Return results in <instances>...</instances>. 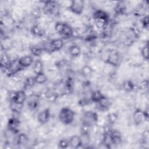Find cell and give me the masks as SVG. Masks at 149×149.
Returning <instances> with one entry per match:
<instances>
[{
    "label": "cell",
    "mask_w": 149,
    "mask_h": 149,
    "mask_svg": "<svg viewBox=\"0 0 149 149\" xmlns=\"http://www.w3.org/2000/svg\"><path fill=\"white\" fill-rule=\"evenodd\" d=\"M75 113L68 107H63L61 108L58 114L59 120L64 125H70L74 120Z\"/></svg>",
    "instance_id": "6da1fadb"
},
{
    "label": "cell",
    "mask_w": 149,
    "mask_h": 149,
    "mask_svg": "<svg viewBox=\"0 0 149 149\" xmlns=\"http://www.w3.org/2000/svg\"><path fill=\"white\" fill-rule=\"evenodd\" d=\"M98 120V116L97 113L92 111H85L81 118L82 125L90 127L95 125Z\"/></svg>",
    "instance_id": "7a4b0ae2"
},
{
    "label": "cell",
    "mask_w": 149,
    "mask_h": 149,
    "mask_svg": "<svg viewBox=\"0 0 149 149\" xmlns=\"http://www.w3.org/2000/svg\"><path fill=\"white\" fill-rule=\"evenodd\" d=\"M84 2L83 0H73L70 1L69 9L73 13L80 15L84 10Z\"/></svg>",
    "instance_id": "3957f363"
},
{
    "label": "cell",
    "mask_w": 149,
    "mask_h": 149,
    "mask_svg": "<svg viewBox=\"0 0 149 149\" xmlns=\"http://www.w3.org/2000/svg\"><path fill=\"white\" fill-rule=\"evenodd\" d=\"M120 55L118 52L116 51H110L105 61V62L114 67H117L120 63Z\"/></svg>",
    "instance_id": "277c9868"
},
{
    "label": "cell",
    "mask_w": 149,
    "mask_h": 149,
    "mask_svg": "<svg viewBox=\"0 0 149 149\" xmlns=\"http://www.w3.org/2000/svg\"><path fill=\"white\" fill-rule=\"evenodd\" d=\"M40 97L36 94H31L27 98L26 104L27 108L31 110L34 111L36 109L40 104Z\"/></svg>",
    "instance_id": "5b68a950"
},
{
    "label": "cell",
    "mask_w": 149,
    "mask_h": 149,
    "mask_svg": "<svg viewBox=\"0 0 149 149\" xmlns=\"http://www.w3.org/2000/svg\"><path fill=\"white\" fill-rule=\"evenodd\" d=\"M146 119H147V118L145 116L143 111L139 108L136 109L133 114V120L134 125L137 126L141 125Z\"/></svg>",
    "instance_id": "8992f818"
},
{
    "label": "cell",
    "mask_w": 149,
    "mask_h": 149,
    "mask_svg": "<svg viewBox=\"0 0 149 149\" xmlns=\"http://www.w3.org/2000/svg\"><path fill=\"white\" fill-rule=\"evenodd\" d=\"M20 124V120L18 118L12 116L9 119L8 121L7 127L9 130L14 133H16L19 131Z\"/></svg>",
    "instance_id": "52a82bcc"
},
{
    "label": "cell",
    "mask_w": 149,
    "mask_h": 149,
    "mask_svg": "<svg viewBox=\"0 0 149 149\" xmlns=\"http://www.w3.org/2000/svg\"><path fill=\"white\" fill-rule=\"evenodd\" d=\"M109 137L112 144L119 145L122 140L121 133L116 129H111L109 132Z\"/></svg>",
    "instance_id": "ba28073f"
},
{
    "label": "cell",
    "mask_w": 149,
    "mask_h": 149,
    "mask_svg": "<svg viewBox=\"0 0 149 149\" xmlns=\"http://www.w3.org/2000/svg\"><path fill=\"white\" fill-rule=\"evenodd\" d=\"M33 63H34L33 56L29 55H26L20 57L17 61L19 66L22 68L29 67Z\"/></svg>",
    "instance_id": "9c48e42d"
},
{
    "label": "cell",
    "mask_w": 149,
    "mask_h": 149,
    "mask_svg": "<svg viewBox=\"0 0 149 149\" xmlns=\"http://www.w3.org/2000/svg\"><path fill=\"white\" fill-rule=\"evenodd\" d=\"M56 9V2L55 1H45L44 7L42 8V12L47 15H52L54 13Z\"/></svg>",
    "instance_id": "30bf717a"
},
{
    "label": "cell",
    "mask_w": 149,
    "mask_h": 149,
    "mask_svg": "<svg viewBox=\"0 0 149 149\" xmlns=\"http://www.w3.org/2000/svg\"><path fill=\"white\" fill-rule=\"evenodd\" d=\"M50 110L49 108H45L40 111L37 115V119L38 122L41 125L47 123L50 118Z\"/></svg>",
    "instance_id": "8fae6325"
},
{
    "label": "cell",
    "mask_w": 149,
    "mask_h": 149,
    "mask_svg": "<svg viewBox=\"0 0 149 149\" xmlns=\"http://www.w3.org/2000/svg\"><path fill=\"white\" fill-rule=\"evenodd\" d=\"M64 42L62 38L53 39L50 41L49 48L51 52L58 51L61 49L63 46Z\"/></svg>",
    "instance_id": "7c38bea8"
},
{
    "label": "cell",
    "mask_w": 149,
    "mask_h": 149,
    "mask_svg": "<svg viewBox=\"0 0 149 149\" xmlns=\"http://www.w3.org/2000/svg\"><path fill=\"white\" fill-rule=\"evenodd\" d=\"M69 147L72 148H78L83 144L81 137L78 135H73L69 139Z\"/></svg>",
    "instance_id": "4fadbf2b"
},
{
    "label": "cell",
    "mask_w": 149,
    "mask_h": 149,
    "mask_svg": "<svg viewBox=\"0 0 149 149\" xmlns=\"http://www.w3.org/2000/svg\"><path fill=\"white\" fill-rule=\"evenodd\" d=\"M13 66L12 62L7 55H2L1 58V67L3 71L11 68Z\"/></svg>",
    "instance_id": "5bb4252c"
},
{
    "label": "cell",
    "mask_w": 149,
    "mask_h": 149,
    "mask_svg": "<svg viewBox=\"0 0 149 149\" xmlns=\"http://www.w3.org/2000/svg\"><path fill=\"white\" fill-rule=\"evenodd\" d=\"M27 96L24 90L16 91L15 98L13 102L19 104L24 105V103L27 100Z\"/></svg>",
    "instance_id": "9a60e30c"
},
{
    "label": "cell",
    "mask_w": 149,
    "mask_h": 149,
    "mask_svg": "<svg viewBox=\"0 0 149 149\" xmlns=\"http://www.w3.org/2000/svg\"><path fill=\"white\" fill-rule=\"evenodd\" d=\"M30 31L33 35L38 37H42L45 34V30L39 24L33 25L30 29Z\"/></svg>",
    "instance_id": "2e32d148"
},
{
    "label": "cell",
    "mask_w": 149,
    "mask_h": 149,
    "mask_svg": "<svg viewBox=\"0 0 149 149\" xmlns=\"http://www.w3.org/2000/svg\"><path fill=\"white\" fill-rule=\"evenodd\" d=\"M29 141L28 136L24 133H19L17 137L16 144L20 147H24L26 146Z\"/></svg>",
    "instance_id": "e0dca14e"
},
{
    "label": "cell",
    "mask_w": 149,
    "mask_h": 149,
    "mask_svg": "<svg viewBox=\"0 0 149 149\" xmlns=\"http://www.w3.org/2000/svg\"><path fill=\"white\" fill-rule=\"evenodd\" d=\"M93 19H104L109 20V16L108 14L104 10L101 9H97L94 12L93 15Z\"/></svg>",
    "instance_id": "ac0fdd59"
},
{
    "label": "cell",
    "mask_w": 149,
    "mask_h": 149,
    "mask_svg": "<svg viewBox=\"0 0 149 149\" xmlns=\"http://www.w3.org/2000/svg\"><path fill=\"white\" fill-rule=\"evenodd\" d=\"M105 96L104 94L98 90H94L91 92L90 95V100L91 102L94 103L99 102Z\"/></svg>",
    "instance_id": "d6986e66"
},
{
    "label": "cell",
    "mask_w": 149,
    "mask_h": 149,
    "mask_svg": "<svg viewBox=\"0 0 149 149\" xmlns=\"http://www.w3.org/2000/svg\"><path fill=\"white\" fill-rule=\"evenodd\" d=\"M68 52L70 56L73 58H77L80 55L81 51L80 47L79 45L76 44H73L69 47Z\"/></svg>",
    "instance_id": "ffe728a7"
},
{
    "label": "cell",
    "mask_w": 149,
    "mask_h": 149,
    "mask_svg": "<svg viewBox=\"0 0 149 149\" xmlns=\"http://www.w3.org/2000/svg\"><path fill=\"white\" fill-rule=\"evenodd\" d=\"M43 69H44L43 62L40 59H37L34 62L33 66V70L34 73L36 74L42 73Z\"/></svg>",
    "instance_id": "44dd1931"
},
{
    "label": "cell",
    "mask_w": 149,
    "mask_h": 149,
    "mask_svg": "<svg viewBox=\"0 0 149 149\" xmlns=\"http://www.w3.org/2000/svg\"><path fill=\"white\" fill-rule=\"evenodd\" d=\"M115 13L119 15H122L126 12V6L123 2H118L115 7Z\"/></svg>",
    "instance_id": "7402d4cb"
},
{
    "label": "cell",
    "mask_w": 149,
    "mask_h": 149,
    "mask_svg": "<svg viewBox=\"0 0 149 149\" xmlns=\"http://www.w3.org/2000/svg\"><path fill=\"white\" fill-rule=\"evenodd\" d=\"M122 88L126 92H132L135 90L136 85L130 80H126L122 83Z\"/></svg>",
    "instance_id": "603a6c76"
},
{
    "label": "cell",
    "mask_w": 149,
    "mask_h": 149,
    "mask_svg": "<svg viewBox=\"0 0 149 149\" xmlns=\"http://www.w3.org/2000/svg\"><path fill=\"white\" fill-rule=\"evenodd\" d=\"M45 97L47 101L49 102H55L58 97V94L56 92L49 90L45 92Z\"/></svg>",
    "instance_id": "cb8c5ba5"
},
{
    "label": "cell",
    "mask_w": 149,
    "mask_h": 149,
    "mask_svg": "<svg viewBox=\"0 0 149 149\" xmlns=\"http://www.w3.org/2000/svg\"><path fill=\"white\" fill-rule=\"evenodd\" d=\"M98 106L99 107V109L101 111H105V110H107L108 108L110 106V101L108 100V98L107 97H106L105 96L98 103H97Z\"/></svg>",
    "instance_id": "d4e9b609"
},
{
    "label": "cell",
    "mask_w": 149,
    "mask_h": 149,
    "mask_svg": "<svg viewBox=\"0 0 149 149\" xmlns=\"http://www.w3.org/2000/svg\"><path fill=\"white\" fill-rule=\"evenodd\" d=\"M29 50L32 55L34 56H40L43 52V49L37 45H31L29 47Z\"/></svg>",
    "instance_id": "484cf974"
},
{
    "label": "cell",
    "mask_w": 149,
    "mask_h": 149,
    "mask_svg": "<svg viewBox=\"0 0 149 149\" xmlns=\"http://www.w3.org/2000/svg\"><path fill=\"white\" fill-rule=\"evenodd\" d=\"M34 78H35L36 84H44L46 83L48 80L47 76L45 74L44 72L36 74V76H34Z\"/></svg>",
    "instance_id": "4316f807"
},
{
    "label": "cell",
    "mask_w": 149,
    "mask_h": 149,
    "mask_svg": "<svg viewBox=\"0 0 149 149\" xmlns=\"http://www.w3.org/2000/svg\"><path fill=\"white\" fill-rule=\"evenodd\" d=\"M67 25V23H65L64 22H57L55 25H54V29L55 30L57 33L61 35L63 31H64L66 26Z\"/></svg>",
    "instance_id": "83f0119b"
},
{
    "label": "cell",
    "mask_w": 149,
    "mask_h": 149,
    "mask_svg": "<svg viewBox=\"0 0 149 149\" xmlns=\"http://www.w3.org/2000/svg\"><path fill=\"white\" fill-rule=\"evenodd\" d=\"M23 104H19L17 103H16L15 102H10V108L11 111L16 113H19L21 112L22 108H23Z\"/></svg>",
    "instance_id": "f1b7e54d"
},
{
    "label": "cell",
    "mask_w": 149,
    "mask_h": 149,
    "mask_svg": "<svg viewBox=\"0 0 149 149\" xmlns=\"http://www.w3.org/2000/svg\"><path fill=\"white\" fill-rule=\"evenodd\" d=\"M107 121L109 125L114 124L118 119V115L116 112H109L107 115Z\"/></svg>",
    "instance_id": "f546056e"
},
{
    "label": "cell",
    "mask_w": 149,
    "mask_h": 149,
    "mask_svg": "<svg viewBox=\"0 0 149 149\" xmlns=\"http://www.w3.org/2000/svg\"><path fill=\"white\" fill-rule=\"evenodd\" d=\"M93 72H94V70L93 69V68L88 65H84V66H83V68L81 69V74L85 77H88L89 76H91L93 73Z\"/></svg>",
    "instance_id": "4dcf8cb0"
},
{
    "label": "cell",
    "mask_w": 149,
    "mask_h": 149,
    "mask_svg": "<svg viewBox=\"0 0 149 149\" xmlns=\"http://www.w3.org/2000/svg\"><path fill=\"white\" fill-rule=\"evenodd\" d=\"M146 8L143 5H139L134 11V15L137 16H145Z\"/></svg>",
    "instance_id": "1f68e13d"
},
{
    "label": "cell",
    "mask_w": 149,
    "mask_h": 149,
    "mask_svg": "<svg viewBox=\"0 0 149 149\" xmlns=\"http://www.w3.org/2000/svg\"><path fill=\"white\" fill-rule=\"evenodd\" d=\"M141 55L144 60L147 61L148 59V49L147 44H146L142 47L141 49Z\"/></svg>",
    "instance_id": "d6a6232c"
},
{
    "label": "cell",
    "mask_w": 149,
    "mask_h": 149,
    "mask_svg": "<svg viewBox=\"0 0 149 149\" xmlns=\"http://www.w3.org/2000/svg\"><path fill=\"white\" fill-rule=\"evenodd\" d=\"M58 147L60 148H66L68 147H69V139H61L58 143Z\"/></svg>",
    "instance_id": "836d02e7"
},
{
    "label": "cell",
    "mask_w": 149,
    "mask_h": 149,
    "mask_svg": "<svg viewBox=\"0 0 149 149\" xmlns=\"http://www.w3.org/2000/svg\"><path fill=\"white\" fill-rule=\"evenodd\" d=\"M36 84L34 76V77H29L26 79L25 86L27 87H32Z\"/></svg>",
    "instance_id": "e575fe53"
},
{
    "label": "cell",
    "mask_w": 149,
    "mask_h": 149,
    "mask_svg": "<svg viewBox=\"0 0 149 149\" xmlns=\"http://www.w3.org/2000/svg\"><path fill=\"white\" fill-rule=\"evenodd\" d=\"M65 87L67 89V90L69 91V92L72 91L73 89V81L72 79L70 77H69L65 83Z\"/></svg>",
    "instance_id": "d590c367"
},
{
    "label": "cell",
    "mask_w": 149,
    "mask_h": 149,
    "mask_svg": "<svg viewBox=\"0 0 149 149\" xmlns=\"http://www.w3.org/2000/svg\"><path fill=\"white\" fill-rule=\"evenodd\" d=\"M41 10L38 8H34L31 12V15L32 17L35 19H38L41 16Z\"/></svg>",
    "instance_id": "8d00e7d4"
},
{
    "label": "cell",
    "mask_w": 149,
    "mask_h": 149,
    "mask_svg": "<svg viewBox=\"0 0 149 149\" xmlns=\"http://www.w3.org/2000/svg\"><path fill=\"white\" fill-rule=\"evenodd\" d=\"M141 23L143 28L146 29H148L149 26V20H148V16L145 15L143 17L142 19L141 20Z\"/></svg>",
    "instance_id": "74e56055"
},
{
    "label": "cell",
    "mask_w": 149,
    "mask_h": 149,
    "mask_svg": "<svg viewBox=\"0 0 149 149\" xmlns=\"http://www.w3.org/2000/svg\"><path fill=\"white\" fill-rule=\"evenodd\" d=\"M16 94V91H10L8 93V98L9 99V102H13L15 98Z\"/></svg>",
    "instance_id": "f35d334b"
},
{
    "label": "cell",
    "mask_w": 149,
    "mask_h": 149,
    "mask_svg": "<svg viewBox=\"0 0 149 149\" xmlns=\"http://www.w3.org/2000/svg\"><path fill=\"white\" fill-rule=\"evenodd\" d=\"M143 137V140L144 141V143H147L148 142V131L147 130L146 131H144L142 135Z\"/></svg>",
    "instance_id": "ab89813d"
}]
</instances>
